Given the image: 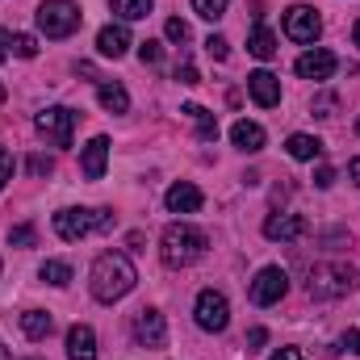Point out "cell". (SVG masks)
<instances>
[{"instance_id":"6da1fadb","label":"cell","mask_w":360,"mask_h":360,"mask_svg":"<svg viewBox=\"0 0 360 360\" xmlns=\"http://www.w3.org/2000/svg\"><path fill=\"white\" fill-rule=\"evenodd\" d=\"M134 285H139V272H134V264H130V256H122V252H105V256L92 260L89 289H92L96 302L113 306V302H122Z\"/></svg>"},{"instance_id":"5b68a950","label":"cell","mask_w":360,"mask_h":360,"mask_svg":"<svg viewBox=\"0 0 360 360\" xmlns=\"http://www.w3.org/2000/svg\"><path fill=\"white\" fill-rule=\"evenodd\" d=\"M34 17H38V30L46 38H72L80 30V21H84V13H80L76 0H42Z\"/></svg>"},{"instance_id":"83f0119b","label":"cell","mask_w":360,"mask_h":360,"mask_svg":"<svg viewBox=\"0 0 360 360\" xmlns=\"http://www.w3.org/2000/svg\"><path fill=\"white\" fill-rule=\"evenodd\" d=\"M205 51H210V59H218V63L231 59V42H226L222 34H210V38H205Z\"/></svg>"},{"instance_id":"ee69618b","label":"cell","mask_w":360,"mask_h":360,"mask_svg":"<svg viewBox=\"0 0 360 360\" xmlns=\"http://www.w3.org/2000/svg\"><path fill=\"white\" fill-rule=\"evenodd\" d=\"M0 101H4V84H0Z\"/></svg>"},{"instance_id":"f546056e","label":"cell","mask_w":360,"mask_h":360,"mask_svg":"<svg viewBox=\"0 0 360 360\" xmlns=\"http://www.w3.org/2000/svg\"><path fill=\"white\" fill-rule=\"evenodd\" d=\"M335 105H340V101L327 92V96H314V101H310V113H314V117H331V113H335Z\"/></svg>"},{"instance_id":"4fadbf2b","label":"cell","mask_w":360,"mask_h":360,"mask_svg":"<svg viewBox=\"0 0 360 360\" xmlns=\"http://www.w3.org/2000/svg\"><path fill=\"white\" fill-rule=\"evenodd\" d=\"M201 201H205V197H201V188H197V184H188V180H176V184L164 193V205H168L172 214H197V210H201Z\"/></svg>"},{"instance_id":"60d3db41","label":"cell","mask_w":360,"mask_h":360,"mask_svg":"<svg viewBox=\"0 0 360 360\" xmlns=\"http://www.w3.org/2000/svg\"><path fill=\"white\" fill-rule=\"evenodd\" d=\"M4 59H8V34L0 30V63H4Z\"/></svg>"},{"instance_id":"7a4b0ae2","label":"cell","mask_w":360,"mask_h":360,"mask_svg":"<svg viewBox=\"0 0 360 360\" xmlns=\"http://www.w3.org/2000/svg\"><path fill=\"white\" fill-rule=\"evenodd\" d=\"M205 248H210L205 231H197V226H188V222H172V226L160 235V260H164L168 269H188V264H197V260L205 256Z\"/></svg>"},{"instance_id":"277c9868","label":"cell","mask_w":360,"mask_h":360,"mask_svg":"<svg viewBox=\"0 0 360 360\" xmlns=\"http://www.w3.org/2000/svg\"><path fill=\"white\" fill-rule=\"evenodd\" d=\"M310 297L327 302V297H344L356 289V269L352 264H340V260H327V264H314L310 269Z\"/></svg>"},{"instance_id":"e0dca14e","label":"cell","mask_w":360,"mask_h":360,"mask_svg":"<svg viewBox=\"0 0 360 360\" xmlns=\"http://www.w3.org/2000/svg\"><path fill=\"white\" fill-rule=\"evenodd\" d=\"M68 360H96V331L89 323H76L68 331Z\"/></svg>"},{"instance_id":"9a60e30c","label":"cell","mask_w":360,"mask_h":360,"mask_svg":"<svg viewBox=\"0 0 360 360\" xmlns=\"http://www.w3.org/2000/svg\"><path fill=\"white\" fill-rule=\"evenodd\" d=\"M105 164H109V139L105 134H96L84 143V155H80V172L89 180H101L105 176Z\"/></svg>"},{"instance_id":"2e32d148","label":"cell","mask_w":360,"mask_h":360,"mask_svg":"<svg viewBox=\"0 0 360 360\" xmlns=\"http://www.w3.org/2000/svg\"><path fill=\"white\" fill-rule=\"evenodd\" d=\"M134 42H130V30L117 21V25H105L101 34H96V51L105 55V59H122L126 51H130Z\"/></svg>"},{"instance_id":"9c48e42d","label":"cell","mask_w":360,"mask_h":360,"mask_svg":"<svg viewBox=\"0 0 360 360\" xmlns=\"http://www.w3.org/2000/svg\"><path fill=\"white\" fill-rule=\"evenodd\" d=\"M130 335H134L139 348H164V344H168V323H164L160 310L143 306V310L134 314V323H130Z\"/></svg>"},{"instance_id":"836d02e7","label":"cell","mask_w":360,"mask_h":360,"mask_svg":"<svg viewBox=\"0 0 360 360\" xmlns=\"http://www.w3.org/2000/svg\"><path fill=\"white\" fill-rule=\"evenodd\" d=\"M176 80H180V84H188V89H193V84H201V76H197V68H193V63H180Z\"/></svg>"},{"instance_id":"52a82bcc","label":"cell","mask_w":360,"mask_h":360,"mask_svg":"<svg viewBox=\"0 0 360 360\" xmlns=\"http://www.w3.org/2000/svg\"><path fill=\"white\" fill-rule=\"evenodd\" d=\"M193 319H197L201 331L218 335V331H226V323H231V306H226V297H222L218 289H201V293H197V306H193Z\"/></svg>"},{"instance_id":"3957f363","label":"cell","mask_w":360,"mask_h":360,"mask_svg":"<svg viewBox=\"0 0 360 360\" xmlns=\"http://www.w3.org/2000/svg\"><path fill=\"white\" fill-rule=\"evenodd\" d=\"M113 226V210H84V205H68L55 214V235L63 243H80L92 231H109Z\"/></svg>"},{"instance_id":"44dd1931","label":"cell","mask_w":360,"mask_h":360,"mask_svg":"<svg viewBox=\"0 0 360 360\" xmlns=\"http://www.w3.org/2000/svg\"><path fill=\"white\" fill-rule=\"evenodd\" d=\"M285 151H289L293 160H302V164H310V160H319V155H323V143H319L314 134H289V143H285Z\"/></svg>"},{"instance_id":"cb8c5ba5","label":"cell","mask_w":360,"mask_h":360,"mask_svg":"<svg viewBox=\"0 0 360 360\" xmlns=\"http://www.w3.org/2000/svg\"><path fill=\"white\" fill-rule=\"evenodd\" d=\"M113 4V13L122 17V21H143V17H151V8H155V0H109Z\"/></svg>"},{"instance_id":"f35d334b","label":"cell","mask_w":360,"mask_h":360,"mask_svg":"<svg viewBox=\"0 0 360 360\" xmlns=\"http://www.w3.org/2000/svg\"><path fill=\"white\" fill-rule=\"evenodd\" d=\"M344 348H348V352H356V356H360V331H348V335H344Z\"/></svg>"},{"instance_id":"b9f144b4","label":"cell","mask_w":360,"mask_h":360,"mask_svg":"<svg viewBox=\"0 0 360 360\" xmlns=\"http://www.w3.org/2000/svg\"><path fill=\"white\" fill-rule=\"evenodd\" d=\"M352 42H356V46H360V21H356V25H352Z\"/></svg>"},{"instance_id":"7bdbcfd3","label":"cell","mask_w":360,"mask_h":360,"mask_svg":"<svg viewBox=\"0 0 360 360\" xmlns=\"http://www.w3.org/2000/svg\"><path fill=\"white\" fill-rule=\"evenodd\" d=\"M0 360H8V356H4V344H0Z\"/></svg>"},{"instance_id":"f6af8a7d","label":"cell","mask_w":360,"mask_h":360,"mask_svg":"<svg viewBox=\"0 0 360 360\" xmlns=\"http://www.w3.org/2000/svg\"><path fill=\"white\" fill-rule=\"evenodd\" d=\"M25 360H42V356H25Z\"/></svg>"},{"instance_id":"8fae6325","label":"cell","mask_w":360,"mask_h":360,"mask_svg":"<svg viewBox=\"0 0 360 360\" xmlns=\"http://www.w3.org/2000/svg\"><path fill=\"white\" fill-rule=\"evenodd\" d=\"M335 68H340V59H335L331 51H323V46H310V51L293 63V72H297L302 80H331Z\"/></svg>"},{"instance_id":"d6a6232c","label":"cell","mask_w":360,"mask_h":360,"mask_svg":"<svg viewBox=\"0 0 360 360\" xmlns=\"http://www.w3.org/2000/svg\"><path fill=\"white\" fill-rule=\"evenodd\" d=\"M30 172H34V176H51V172H55V160H46V155H34V160H30Z\"/></svg>"},{"instance_id":"bcb514c9","label":"cell","mask_w":360,"mask_h":360,"mask_svg":"<svg viewBox=\"0 0 360 360\" xmlns=\"http://www.w3.org/2000/svg\"><path fill=\"white\" fill-rule=\"evenodd\" d=\"M356 134H360V117H356Z\"/></svg>"},{"instance_id":"ac0fdd59","label":"cell","mask_w":360,"mask_h":360,"mask_svg":"<svg viewBox=\"0 0 360 360\" xmlns=\"http://www.w3.org/2000/svg\"><path fill=\"white\" fill-rule=\"evenodd\" d=\"M264 139H269V134H264L260 122H248V117H243V122L231 126V143H235L239 151H248V155H252V151H264Z\"/></svg>"},{"instance_id":"d4e9b609","label":"cell","mask_w":360,"mask_h":360,"mask_svg":"<svg viewBox=\"0 0 360 360\" xmlns=\"http://www.w3.org/2000/svg\"><path fill=\"white\" fill-rule=\"evenodd\" d=\"M38 276H42L46 285H55V289H68V285H72V264H63V260H46V264L38 269Z\"/></svg>"},{"instance_id":"4316f807","label":"cell","mask_w":360,"mask_h":360,"mask_svg":"<svg viewBox=\"0 0 360 360\" xmlns=\"http://www.w3.org/2000/svg\"><path fill=\"white\" fill-rule=\"evenodd\" d=\"M8 46H13V55H21V59H34V55H38V42H34L30 34H13Z\"/></svg>"},{"instance_id":"74e56055","label":"cell","mask_w":360,"mask_h":360,"mask_svg":"<svg viewBox=\"0 0 360 360\" xmlns=\"http://www.w3.org/2000/svg\"><path fill=\"white\" fill-rule=\"evenodd\" d=\"M264 340H269V331H264V327H252V335H248V344H252V348H260Z\"/></svg>"},{"instance_id":"d6986e66","label":"cell","mask_w":360,"mask_h":360,"mask_svg":"<svg viewBox=\"0 0 360 360\" xmlns=\"http://www.w3.org/2000/svg\"><path fill=\"white\" fill-rule=\"evenodd\" d=\"M180 113H188V117L197 122V139H201V143H214V139H218V117H214V113H210L205 105L188 101V105H184Z\"/></svg>"},{"instance_id":"4dcf8cb0","label":"cell","mask_w":360,"mask_h":360,"mask_svg":"<svg viewBox=\"0 0 360 360\" xmlns=\"http://www.w3.org/2000/svg\"><path fill=\"white\" fill-rule=\"evenodd\" d=\"M34 239H38L34 226H13V231H8V243H13V248H34Z\"/></svg>"},{"instance_id":"484cf974","label":"cell","mask_w":360,"mask_h":360,"mask_svg":"<svg viewBox=\"0 0 360 360\" xmlns=\"http://www.w3.org/2000/svg\"><path fill=\"white\" fill-rule=\"evenodd\" d=\"M226 4H231V0H193V13L205 17V21H218V17L226 13Z\"/></svg>"},{"instance_id":"ab89813d","label":"cell","mask_w":360,"mask_h":360,"mask_svg":"<svg viewBox=\"0 0 360 360\" xmlns=\"http://www.w3.org/2000/svg\"><path fill=\"white\" fill-rule=\"evenodd\" d=\"M348 180H352V184L360 188V155L352 160V164H348Z\"/></svg>"},{"instance_id":"5bb4252c","label":"cell","mask_w":360,"mask_h":360,"mask_svg":"<svg viewBox=\"0 0 360 360\" xmlns=\"http://www.w3.org/2000/svg\"><path fill=\"white\" fill-rule=\"evenodd\" d=\"M248 92H252V101L260 105V109H272V105H281V80L272 76V72H252L248 76Z\"/></svg>"},{"instance_id":"e575fe53","label":"cell","mask_w":360,"mask_h":360,"mask_svg":"<svg viewBox=\"0 0 360 360\" xmlns=\"http://www.w3.org/2000/svg\"><path fill=\"white\" fill-rule=\"evenodd\" d=\"M8 180H13V155H8V151L0 147V188H4Z\"/></svg>"},{"instance_id":"603a6c76","label":"cell","mask_w":360,"mask_h":360,"mask_svg":"<svg viewBox=\"0 0 360 360\" xmlns=\"http://www.w3.org/2000/svg\"><path fill=\"white\" fill-rule=\"evenodd\" d=\"M248 51H252L256 59H272V55H276V38H272V30L264 21H256V30H252V38H248Z\"/></svg>"},{"instance_id":"f1b7e54d","label":"cell","mask_w":360,"mask_h":360,"mask_svg":"<svg viewBox=\"0 0 360 360\" xmlns=\"http://www.w3.org/2000/svg\"><path fill=\"white\" fill-rule=\"evenodd\" d=\"M139 59L155 68V63H164V46H160L155 38H147V42H139Z\"/></svg>"},{"instance_id":"ffe728a7","label":"cell","mask_w":360,"mask_h":360,"mask_svg":"<svg viewBox=\"0 0 360 360\" xmlns=\"http://www.w3.org/2000/svg\"><path fill=\"white\" fill-rule=\"evenodd\" d=\"M96 101H101L109 113H126V109H130V92L122 89L117 80H101V84H96Z\"/></svg>"},{"instance_id":"8d00e7d4","label":"cell","mask_w":360,"mask_h":360,"mask_svg":"<svg viewBox=\"0 0 360 360\" xmlns=\"http://www.w3.org/2000/svg\"><path fill=\"white\" fill-rule=\"evenodd\" d=\"M272 360H306V352H302V348H281Z\"/></svg>"},{"instance_id":"ba28073f","label":"cell","mask_w":360,"mask_h":360,"mask_svg":"<svg viewBox=\"0 0 360 360\" xmlns=\"http://www.w3.org/2000/svg\"><path fill=\"white\" fill-rule=\"evenodd\" d=\"M285 34H289L293 42H302V46L319 42V34H323V17H319V8H310V4H293V8H285Z\"/></svg>"},{"instance_id":"d590c367","label":"cell","mask_w":360,"mask_h":360,"mask_svg":"<svg viewBox=\"0 0 360 360\" xmlns=\"http://www.w3.org/2000/svg\"><path fill=\"white\" fill-rule=\"evenodd\" d=\"M314 184H319V188H331V184H335V168H327V164H323V168L314 172Z\"/></svg>"},{"instance_id":"7c38bea8","label":"cell","mask_w":360,"mask_h":360,"mask_svg":"<svg viewBox=\"0 0 360 360\" xmlns=\"http://www.w3.org/2000/svg\"><path fill=\"white\" fill-rule=\"evenodd\" d=\"M306 231H310V222L302 214H272L269 222H264V239H272V243H293Z\"/></svg>"},{"instance_id":"30bf717a","label":"cell","mask_w":360,"mask_h":360,"mask_svg":"<svg viewBox=\"0 0 360 360\" xmlns=\"http://www.w3.org/2000/svg\"><path fill=\"white\" fill-rule=\"evenodd\" d=\"M285 293H289V276H285V269L269 264V269L256 272V281H252V302H256V306H276Z\"/></svg>"},{"instance_id":"1f68e13d","label":"cell","mask_w":360,"mask_h":360,"mask_svg":"<svg viewBox=\"0 0 360 360\" xmlns=\"http://www.w3.org/2000/svg\"><path fill=\"white\" fill-rule=\"evenodd\" d=\"M164 34H168L172 42H188V25H184L180 17H168V25H164Z\"/></svg>"},{"instance_id":"8992f818","label":"cell","mask_w":360,"mask_h":360,"mask_svg":"<svg viewBox=\"0 0 360 360\" xmlns=\"http://www.w3.org/2000/svg\"><path fill=\"white\" fill-rule=\"evenodd\" d=\"M76 109H68V105H51V109H42L38 117H34V126H38V134L46 139V143H55V147H72V134H76Z\"/></svg>"},{"instance_id":"7402d4cb","label":"cell","mask_w":360,"mask_h":360,"mask_svg":"<svg viewBox=\"0 0 360 360\" xmlns=\"http://www.w3.org/2000/svg\"><path fill=\"white\" fill-rule=\"evenodd\" d=\"M21 331H25L30 340H46V335L55 331V319H51L46 310H25V314H21Z\"/></svg>"}]
</instances>
